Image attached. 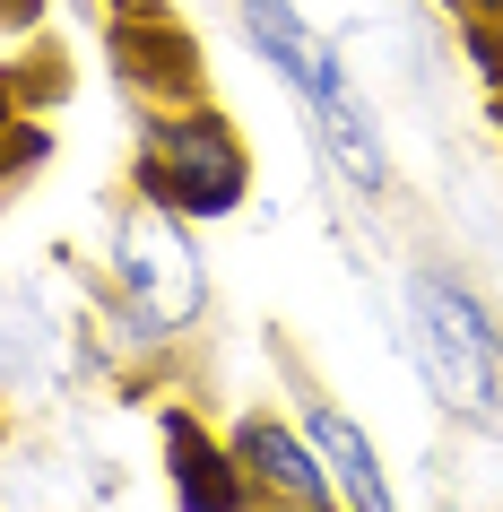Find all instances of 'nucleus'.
I'll list each match as a JSON object with an SVG mask.
<instances>
[{
  "label": "nucleus",
  "instance_id": "obj_11",
  "mask_svg": "<svg viewBox=\"0 0 503 512\" xmlns=\"http://www.w3.org/2000/svg\"><path fill=\"white\" fill-rule=\"evenodd\" d=\"M0 426H9V417H0Z\"/></svg>",
  "mask_w": 503,
  "mask_h": 512
},
{
  "label": "nucleus",
  "instance_id": "obj_5",
  "mask_svg": "<svg viewBox=\"0 0 503 512\" xmlns=\"http://www.w3.org/2000/svg\"><path fill=\"white\" fill-rule=\"evenodd\" d=\"M157 443H165V486H174L183 512H252V478H243L235 443L209 434L183 400L157 408Z\"/></svg>",
  "mask_w": 503,
  "mask_h": 512
},
{
  "label": "nucleus",
  "instance_id": "obj_9",
  "mask_svg": "<svg viewBox=\"0 0 503 512\" xmlns=\"http://www.w3.org/2000/svg\"><path fill=\"white\" fill-rule=\"evenodd\" d=\"M9 96H18V70H9V61H0V113H9Z\"/></svg>",
  "mask_w": 503,
  "mask_h": 512
},
{
  "label": "nucleus",
  "instance_id": "obj_4",
  "mask_svg": "<svg viewBox=\"0 0 503 512\" xmlns=\"http://www.w3.org/2000/svg\"><path fill=\"white\" fill-rule=\"evenodd\" d=\"M235 460L243 478H252V495L278 512H339V486H330V469H321L313 434H295L278 408H252V417H235Z\"/></svg>",
  "mask_w": 503,
  "mask_h": 512
},
{
  "label": "nucleus",
  "instance_id": "obj_3",
  "mask_svg": "<svg viewBox=\"0 0 503 512\" xmlns=\"http://www.w3.org/2000/svg\"><path fill=\"white\" fill-rule=\"evenodd\" d=\"M113 270H122V296H131L139 339H183L209 304V270L191 252L183 217L157 209V200H131L122 226H113Z\"/></svg>",
  "mask_w": 503,
  "mask_h": 512
},
{
  "label": "nucleus",
  "instance_id": "obj_2",
  "mask_svg": "<svg viewBox=\"0 0 503 512\" xmlns=\"http://www.w3.org/2000/svg\"><path fill=\"white\" fill-rule=\"evenodd\" d=\"M139 200L174 209L183 226H209V217H235L243 191H252V148L226 113L209 105H157V122L139 131Z\"/></svg>",
  "mask_w": 503,
  "mask_h": 512
},
{
  "label": "nucleus",
  "instance_id": "obj_1",
  "mask_svg": "<svg viewBox=\"0 0 503 512\" xmlns=\"http://www.w3.org/2000/svg\"><path fill=\"white\" fill-rule=\"evenodd\" d=\"M399 304H408V356H417L425 391L460 426L503 434V322L486 313V296L460 270H434L425 261V270H408Z\"/></svg>",
  "mask_w": 503,
  "mask_h": 512
},
{
  "label": "nucleus",
  "instance_id": "obj_8",
  "mask_svg": "<svg viewBox=\"0 0 503 512\" xmlns=\"http://www.w3.org/2000/svg\"><path fill=\"white\" fill-rule=\"evenodd\" d=\"M304 434H313V452H321V469H330V486H339L347 512H399L391 504V478H382V452H373V434L356 426L347 408L313 400V408H304Z\"/></svg>",
  "mask_w": 503,
  "mask_h": 512
},
{
  "label": "nucleus",
  "instance_id": "obj_10",
  "mask_svg": "<svg viewBox=\"0 0 503 512\" xmlns=\"http://www.w3.org/2000/svg\"><path fill=\"white\" fill-rule=\"evenodd\" d=\"M434 512H451V504H434Z\"/></svg>",
  "mask_w": 503,
  "mask_h": 512
},
{
  "label": "nucleus",
  "instance_id": "obj_6",
  "mask_svg": "<svg viewBox=\"0 0 503 512\" xmlns=\"http://www.w3.org/2000/svg\"><path fill=\"white\" fill-rule=\"evenodd\" d=\"M235 18H243V44H252V53H261L269 70H278V79L304 96V105H313L321 87H339V79H347V61L330 53V35H321L313 18L295 9V0H235Z\"/></svg>",
  "mask_w": 503,
  "mask_h": 512
},
{
  "label": "nucleus",
  "instance_id": "obj_7",
  "mask_svg": "<svg viewBox=\"0 0 503 512\" xmlns=\"http://www.w3.org/2000/svg\"><path fill=\"white\" fill-rule=\"evenodd\" d=\"M304 113H313V139H321V157H330V174H339L356 200H382V191H391V148H382V122H373L365 87L339 79V87H321Z\"/></svg>",
  "mask_w": 503,
  "mask_h": 512
}]
</instances>
